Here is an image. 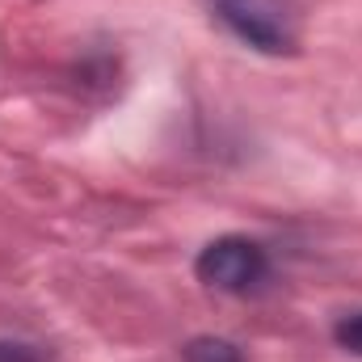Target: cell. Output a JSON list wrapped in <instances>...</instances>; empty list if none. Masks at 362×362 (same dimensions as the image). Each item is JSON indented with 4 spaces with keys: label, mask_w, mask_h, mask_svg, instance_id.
Returning a JSON list of instances; mask_svg holds the SVG:
<instances>
[{
    "label": "cell",
    "mask_w": 362,
    "mask_h": 362,
    "mask_svg": "<svg viewBox=\"0 0 362 362\" xmlns=\"http://www.w3.org/2000/svg\"><path fill=\"white\" fill-rule=\"evenodd\" d=\"M181 362H245V354L228 337H194V341H185Z\"/></svg>",
    "instance_id": "cell-3"
},
{
    "label": "cell",
    "mask_w": 362,
    "mask_h": 362,
    "mask_svg": "<svg viewBox=\"0 0 362 362\" xmlns=\"http://www.w3.org/2000/svg\"><path fill=\"white\" fill-rule=\"evenodd\" d=\"M0 362H42V354L25 341H0Z\"/></svg>",
    "instance_id": "cell-5"
},
{
    "label": "cell",
    "mask_w": 362,
    "mask_h": 362,
    "mask_svg": "<svg viewBox=\"0 0 362 362\" xmlns=\"http://www.w3.org/2000/svg\"><path fill=\"white\" fill-rule=\"evenodd\" d=\"M333 341H337L346 354L362 358V308H358V312L337 316V325H333Z\"/></svg>",
    "instance_id": "cell-4"
},
{
    "label": "cell",
    "mask_w": 362,
    "mask_h": 362,
    "mask_svg": "<svg viewBox=\"0 0 362 362\" xmlns=\"http://www.w3.org/2000/svg\"><path fill=\"white\" fill-rule=\"evenodd\" d=\"M215 21L228 25L245 47L262 55H295L299 51V8L295 0H206Z\"/></svg>",
    "instance_id": "cell-1"
},
{
    "label": "cell",
    "mask_w": 362,
    "mask_h": 362,
    "mask_svg": "<svg viewBox=\"0 0 362 362\" xmlns=\"http://www.w3.org/2000/svg\"><path fill=\"white\" fill-rule=\"evenodd\" d=\"M194 274L211 291L253 295L270 282V253H266V245H257L249 236H215L194 257Z\"/></svg>",
    "instance_id": "cell-2"
}]
</instances>
